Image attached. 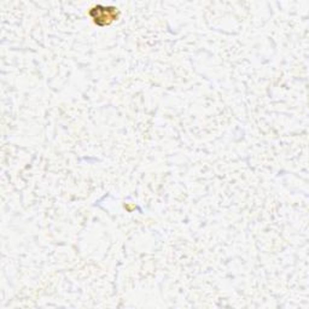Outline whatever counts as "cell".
<instances>
[{
    "label": "cell",
    "instance_id": "obj_1",
    "mask_svg": "<svg viewBox=\"0 0 309 309\" xmlns=\"http://www.w3.org/2000/svg\"><path fill=\"white\" fill-rule=\"evenodd\" d=\"M91 12L94 13L95 15H91L92 18L94 20V22L97 23L98 26H105L109 25L111 21L115 20L116 17V12L115 10H92Z\"/></svg>",
    "mask_w": 309,
    "mask_h": 309
}]
</instances>
